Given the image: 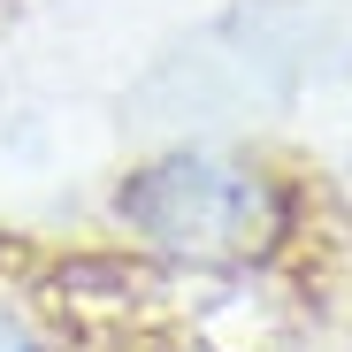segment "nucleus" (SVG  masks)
<instances>
[{"label": "nucleus", "mask_w": 352, "mask_h": 352, "mask_svg": "<svg viewBox=\"0 0 352 352\" xmlns=\"http://www.w3.org/2000/svg\"><path fill=\"white\" fill-rule=\"evenodd\" d=\"M329 31H344V23L314 0L238 8L214 31H199L184 54H168L146 85V100L184 115V123H238V115L276 107L329 69Z\"/></svg>", "instance_id": "1"}, {"label": "nucleus", "mask_w": 352, "mask_h": 352, "mask_svg": "<svg viewBox=\"0 0 352 352\" xmlns=\"http://www.w3.org/2000/svg\"><path fill=\"white\" fill-rule=\"evenodd\" d=\"M123 222L168 261L230 268L283 238V192L253 161L222 153H168L123 184Z\"/></svg>", "instance_id": "2"}, {"label": "nucleus", "mask_w": 352, "mask_h": 352, "mask_svg": "<svg viewBox=\"0 0 352 352\" xmlns=\"http://www.w3.org/2000/svg\"><path fill=\"white\" fill-rule=\"evenodd\" d=\"M0 352H54V337H46L23 307H8V299H0Z\"/></svg>", "instance_id": "3"}]
</instances>
